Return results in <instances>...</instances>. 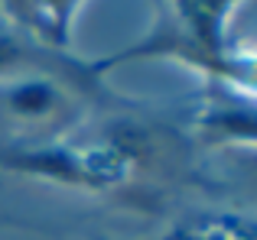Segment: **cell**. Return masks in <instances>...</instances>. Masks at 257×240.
<instances>
[{
    "label": "cell",
    "mask_w": 257,
    "mask_h": 240,
    "mask_svg": "<svg viewBox=\"0 0 257 240\" xmlns=\"http://www.w3.org/2000/svg\"><path fill=\"white\" fill-rule=\"evenodd\" d=\"M75 120L72 84L52 72H17L0 78V130L20 146L49 143ZM10 143V146H13Z\"/></svg>",
    "instance_id": "7a4b0ae2"
},
{
    "label": "cell",
    "mask_w": 257,
    "mask_h": 240,
    "mask_svg": "<svg viewBox=\"0 0 257 240\" xmlns=\"http://www.w3.org/2000/svg\"><path fill=\"white\" fill-rule=\"evenodd\" d=\"M78 6H82V0H36L39 39L49 42V46H65Z\"/></svg>",
    "instance_id": "3957f363"
},
{
    "label": "cell",
    "mask_w": 257,
    "mask_h": 240,
    "mask_svg": "<svg viewBox=\"0 0 257 240\" xmlns=\"http://www.w3.org/2000/svg\"><path fill=\"white\" fill-rule=\"evenodd\" d=\"M234 4L238 0H166V13L153 26L147 42L107 58L104 65L150 52V56H176L179 62L199 65V68L218 75L228 52L225 26ZM104 65H94V72H101Z\"/></svg>",
    "instance_id": "6da1fadb"
}]
</instances>
